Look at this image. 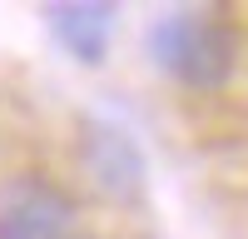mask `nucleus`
<instances>
[{"instance_id": "1", "label": "nucleus", "mask_w": 248, "mask_h": 239, "mask_svg": "<svg viewBox=\"0 0 248 239\" xmlns=\"http://www.w3.org/2000/svg\"><path fill=\"white\" fill-rule=\"evenodd\" d=\"M144 50H149L154 70H164L184 90H223L238 65V40L233 25L214 10H164L144 30Z\"/></svg>"}, {"instance_id": "2", "label": "nucleus", "mask_w": 248, "mask_h": 239, "mask_svg": "<svg viewBox=\"0 0 248 239\" xmlns=\"http://www.w3.org/2000/svg\"><path fill=\"white\" fill-rule=\"evenodd\" d=\"M75 199L45 174H15L0 185V239H70Z\"/></svg>"}, {"instance_id": "3", "label": "nucleus", "mask_w": 248, "mask_h": 239, "mask_svg": "<svg viewBox=\"0 0 248 239\" xmlns=\"http://www.w3.org/2000/svg\"><path fill=\"white\" fill-rule=\"evenodd\" d=\"M79 165H85L90 185L109 199H139L144 179H149V159H144L139 139L124 125H114V120H85Z\"/></svg>"}, {"instance_id": "4", "label": "nucleus", "mask_w": 248, "mask_h": 239, "mask_svg": "<svg viewBox=\"0 0 248 239\" xmlns=\"http://www.w3.org/2000/svg\"><path fill=\"white\" fill-rule=\"evenodd\" d=\"M114 25H119V5H109V0H55V5H45V30L79 65H99L109 55Z\"/></svg>"}]
</instances>
